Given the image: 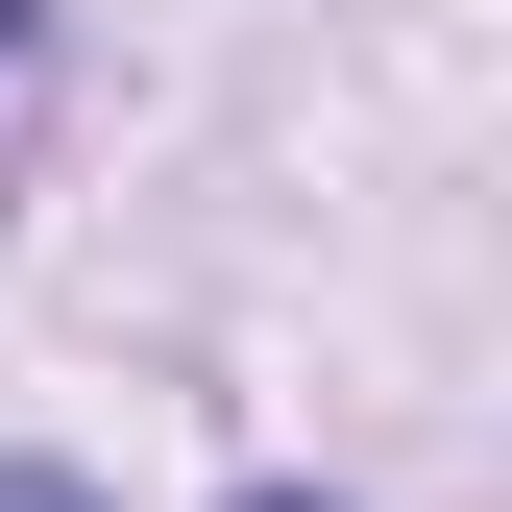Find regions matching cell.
<instances>
[{
    "mask_svg": "<svg viewBox=\"0 0 512 512\" xmlns=\"http://www.w3.org/2000/svg\"><path fill=\"white\" fill-rule=\"evenodd\" d=\"M0 512H98V488H74V464H0Z\"/></svg>",
    "mask_w": 512,
    "mask_h": 512,
    "instance_id": "cell-1",
    "label": "cell"
},
{
    "mask_svg": "<svg viewBox=\"0 0 512 512\" xmlns=\"http://www.w3.org/2000/svg\"><path fill=\"white\" fill-rule=\"evenodd\" d=\"M0 49H25V0H0Z\"/></svg>",
    "mask_w": 512,
    "mask_h": 512,
    "instance_id": "cell-3",
    "label": "cell"
},
{
    "mask_svg": "<svg viewBox=\"0 0 512 512\" xmlns=\"http://www.w3.org/2000/svg\"><path fill=\"white\" fill-rule=\"evenodd\" d=\"M244 512H317V488H244Z\"/></svg>",
    "mask_w": 512,
    "mask_h": 512,
    "instance_id": "cell-2",
    "label": "cell"
}]
</instances>
